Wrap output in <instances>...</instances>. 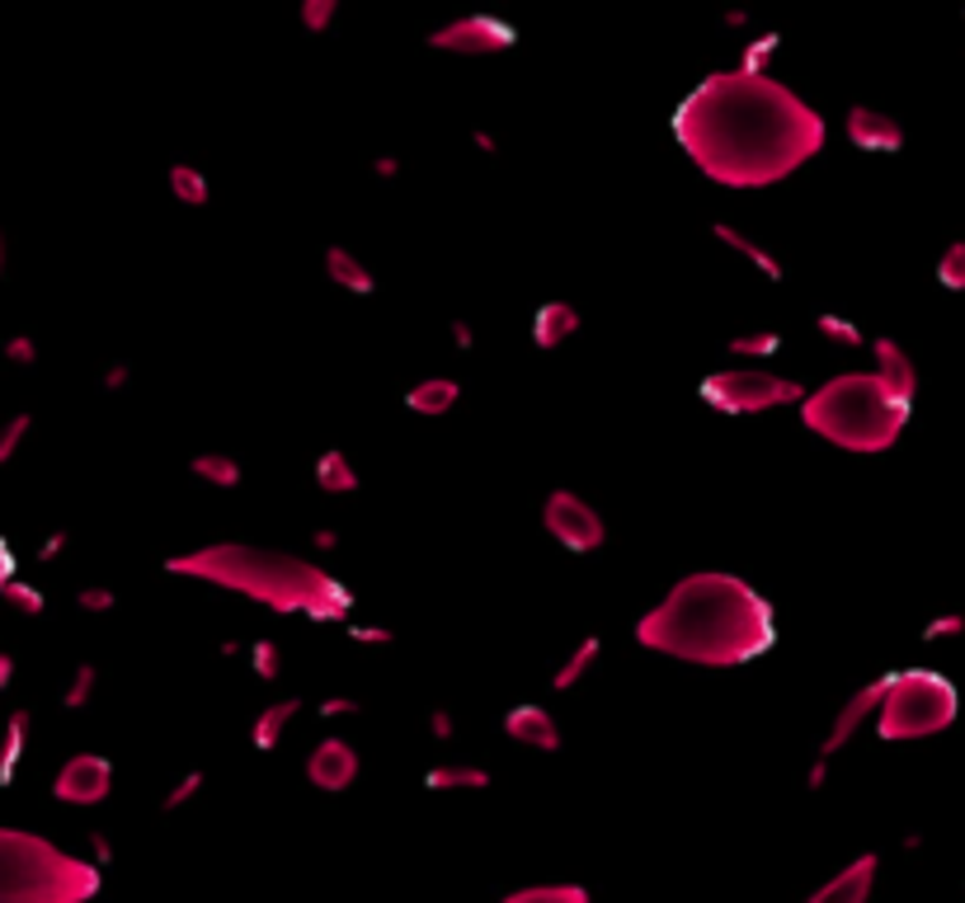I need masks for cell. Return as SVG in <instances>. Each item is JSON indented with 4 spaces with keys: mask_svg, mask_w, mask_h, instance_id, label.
<instances>
[{
    "mask_svg": "<svg viewBox=\"0 0 965 903\" xmlns=\"http://www.w3.org/2000/svg\"><path fill=\"white\" fill-rule=\"evenodd\" d=\"M316 711H321V720H340V715H359L363 701L359 696H325Z\"/></svg>",
    "mask_w": 965,
    "mask_h": 903,
    "instance_id": "cell-42",
    "label": "cell"
},
{
    "mask_svg": "<svg viewBox=\"0 0 965 903\" xmlns=\"http://www.w3.org/2000/svg\"><path fill=\"white\" fill-rule=\"evenodd\" d=\"M843 132H848V142L866 155H895L904 151V128L895 123L891 113H881L872 104H853L848 118H843Z\"/></svg>",
    "mask_w": 965,
    "mask_h": 903,
    "instance_id": "cell-13",
    "label": "cell"
},
{
    "mask_svg": "<svg viewBox=\"0 0 965 903\" xmlns=\"http://www.w3.org/2000/svg\"><path fill=\"white\" fill-rule=\"evenodd\" d=\"M359 749L349 744V739H340V734H325L316 749H311V757H306V776H311V786L316 791H325V795H344L353 781H359Z\"/></svg>",
    "mask_w": 965,
    "mask_h": 903,
    "instance_id": "cell-12",
    "label": "cell"
},
{
    "mask_svg": "<svg viewBox=\"0 0 965 903\" xmlns=\"http://www.w3.org/2000/svg\"><path fill=\"white\" fill-rule=\"evenodd\" d=\"M29 429H33V414H10V424L0 429V466H6V461H14V456H19V448H24Z\"/></svg>",
    "mask_w": 965,
    "mask_h": 903,
    "instance_id": "cell-36",
    "label": "cell"
},
{
    "mask_svg": "<svg viewBox=\"0 0 965 903\" xmlns=\"http://www.w3.org/2000/svg\"><path fill=\"white\" fill-rule=\"evenodd\" d=\"M109 791H113V762L104 753H76L52 776V795L62 800V805H76V810L104 805Z\"/></svg>",
    "mask_w": 965,
    "mask_h": 903,
    "instance_id": "cell-11",
    "label": "cell"
},
{
    "mask_svg": "<svg viewBox=\"0 0 965 903\" xmlns=\"http://www.w3.org/2000/svg\"><path fill=\"white\" fill-rule=\"evenodd\" d=\"M334 14H340V0H302V29L311 33H325Z\"/></svg>",
    "mask_w": 965,
    "mask_h": 903,
    "instance_id": "cell-38",
    "label": "cell"
},
{
    "mask_svg": "<svg viewBox=\"0 0 965 903\" xmlns=\"http://www.w3.org/2000/svg\"><path fill=\"white\" fill-rule=\"evenodd\" d=\"M599 654H603V640H599V635H584L580 645L565 654V664L556 669V678H551V688H556V692H570V688H580V682L589 678V669L599 664Z\"/></svg>",
    "mask_w": 965,
    "mask_h": 903,
    "instance_id": "cell-25",
    "label": "cell"
},
{
    "mask_svg": "<svg viewBox=\"0 0 965 903\" xmlns=\"http://www.w3.org/2000/svg\"><path fill=\"white\" fill-rule=\"evenodd\" d=\"M372 174H378V179H396L401 174V160L396 155H378V160H372Z\"/></svg>",
    "mask_w": 965,
    "mask_h": 903,
    "instance_id": "cell-48",
    "label": "cell"
},
{
    "mask_svg": "<svg viewBox=\"0 0 965 903\" xmlns=\"http://www.w3.org/2000/svg\"><path fill=\"white\" fill-rule=\"evenodd\" d=\"M872 353H876V377L885 381V391H891L904 410H914V395H918V368H914V358L904 353V344H899V339H891V334L872 339Z\"/></svg>",
    "mask_w": 965,
    "mask_h": 903,
    "instance_id": "cell-15",
    "label": "cell"
},
{
    "mask_svg": "<svg viewBox=\"0 0 965 903\" xmlns=\"http://www.w3.org/2000/svg\"><path fill=\"white\" fill-rule=\"evenodd\" d=\"M429 734L439 739V744H448L452 734H458V720H452V711H443V706H433L429 711Z\"/></svg>",
    "mask_w": 965,
    "mask_h": 903,
    "instance_id": "cell-43",
    "label": "cell"
},
{
    "mask_svg": "<svg viewBox=\"0 0 965 903\" xmlns=\"http://www.w3.org/2000/svg\"><path fill=\"white\" fill-rule=\"evenodd\" d=\"M815 330H820L824 339H834V344H843V349H862V344H866V334H862L857 320L838 315V311H820V315H815Z\"/></svg>",
    "mask_w": 965,
    "mask_h": 903,
    "instance_id": "cell-28",
    "label": "cell"
},
{
    "mask_svg": "<svg viewBox=\"0 0 965 903\" xmlns=\"http://www.w3.org/2000/svg\"><path fill=\"white\" fill-rule=\"evenodd\" d=\"M94 688H100V669H94L90 659H86V664H76V673H71V682H67L62 706H67V711H81V706H90Z\"/></svg>",
    "mask_w": 965,
    "mask_h": 903,
    "instance_id": "cell-30",
    "label": "cell"
},
{
    "mask_svg": "<svg viewBox=\"0 0 965 903\" xmlns=\"http://www.w3.org/2000/svg\"><path fill=\"white\" fill-rule=\"evenodd\" d=\"M10 682H14V654L6 650L0 654V688H10Z\"/></svg>",
    "mask_w": 965,
    "mask_h": 903,
    "instance_id": "cell-51",
    "label": "cell"
},
{
    "mask_svg": "<svg viewBox=\"0 0 965 903\" xmlns=\"http://www.w3.org/2000/svg\"><path fill=\"white\" fill-rule=\"evenodd\" d=\"M203 781H208V776H203L199 767H193V772H184L180 781H174V791H170V795L161 800V810L170 814V810H180V805H189V800H193V795H199V791H203Z\"/></svg>",
    "mask_w": 965,
    "mask_h": 903,
    "instance_id": "cell-39",
    "label": "cell"
},
{
    "mask_svg": "<svg viewBox=\"0 0 965 903\" xmlns=\"http://www.w3.org/2000/svg\"><path fill=\"white\" fill-rule=\"evenodd\" d=\"M471 142L481 147V155H500V142H495V137H490V132H481V128L471 132Z\"/></svg>",
    "mask_w": 965,
    "mask_h": 903,
    "instance_id": "cell-49",
    "label": "cell"
},
{
    "mask_svg": "<svg viewBox=\"0 0 965 903\" xmlns=\"http://www.w3.org/2000/svg\"><path fill=\"white\" fill-rule=\"evenodd\" d=\"M302 711V696H283V701H269V706L254 715V725H250V744L254 749H279V739H283V730L292 725V715Z\"/></svg>",
    "mask_w": 965,
    "mask_h": 903,
    "instance_id": "cell-21",
    "label": "cell"
},
{
    "mask_svg": "<svg viewBox=\"0 0 965 903\" xmlns=\"http://www.w3.org/2000/svg\"><path fill=\"white\" fill-rule=\"evenodd\" d=\"M750 24V10H725V29H744Z\"/></svg>",
    "mask_w": 965,
    "mask_h": 903,
    "instance_id": "cell-52",
    "label": "cell"
},
{
    "mask_svg": "<svg viewBox=\"0 0 965 903\" xmlns=\"http://www.w3.org/2000/svg\"><path fill=\"white\" fill-rule=\"evenodd\" d=\"M448 330H452V344H458L462 353H471V349H476V330H471V320H462V315H458Z\"/></svg>",
    "mask_w": 965,
    "mask_h": 903,
    "instance_id": "cell-45",
    "label": "cell"
},
{
    "mask_svg": "<svg viewBox=\"0 0 965 903\" xmlns=\"http://www.w3.org/2000/svg\"><path fill=\"white\" fill-rule=\"evenodd\" d=\"M885 682H891V673H885V678H872V682H862V688H857V692H853V696L838 706V715H834L830 734L820 739V753H815V767H811V791H820V786H824V776H830V762H834V753H843V749L853 744V734L866 725V715H876V711H881Z\"/></svg>",
    "mask_w": 965,
    "mask_h": 903,
    "instance_id": "cell-10",
    "label": "cell"
},
{
    "mask_svg": "<svg viewBox=\"0 0 965 903\" xmlns=\"http://www.w3.org/2000/svg\"><path fill=\"white\" fill-rule=\"evenodd\" d=\"M965 635V616L961 612H937L928 626H923V645H942V640H961Z\"/></svg>",
    "mask_w": 965,
    "mask_h": 903,
    "instance_id": "cell-37",
    "label": "cell"
},
{
    "mask_svg": "<svg viewBox=\"0 0 965 903\" xmlns=\"http://www.w3.org/2000/svg\"><path fill=\"white\" fill-rule=\"evenodd\" d=\"M76 608L90 612V616H109V612H118V593L109 584H86V589H76Z\"/></svg>",
    "mask_w": 965,
    "mask_h": 903,
    "instance_id": "cell-35",
    "label": "cell"
},
{
    "mask_svg": "<svg viewBox=\"0 0 965 903\" xmlns=\"http://www.w3.org/2000/svg\"><path fill=\"white\" fill-rule=\"evenodd\" d=\"M782 349V334L777 330H758V334H735L731 339V353L735 358H773Z\"/></svg>",
    "mask_w": 965,
    "mask_h": 903,
    "instance_id": "cell-34",
    "label": "cell"
},
{
    "mask_svg": "<svg viewBox=\"0 0 965 903\" xmlns=\"http://www.w3.org/2000/svg\"><path fill=\"white\" fill-rule=\"evenodd\" d=\"M325 278L334 288H344L353 297H368L378 292V278H372V269L363 264L359 254H353L349 245H325Z\"/></svg>",
    "mask_w": 965,
    "mask_h": 903,
    "instance_id": "cell-18",
    "label": "cell"
},
{
    "mask_svg": "<svg viewBox=\"0 0 965 903\" xmlns=\"http://www.w3.org/2000/svg\"><path fill=\"white\" fill-rule=\"evenodd\" d=\"M811 99L758 71H712L674 109V142L721 189H773L824 151Z\"/></svg>",
    "mask_w": 965,
    "mask_h": 903,
    "instance_id": "cell-1",
    "label": "cell"
},
{
    "mask_svg": "<svg viewBox=\"0 0 965 903\" xmlns=\"http://www.w3.org/2000/svg\"><path fill=\"white\" fill-rule=\"evenodd\" d=\"M170 574L203 579V584L245 593L250 602L279 612V616H311V621H344L353 608V593L321 565H306L292 551L245 546V541H212L165 560Z\"/></svg>",
    "mask_w": 965,
    "mask_h": 903,
    "instance_id": "cell-3",
    "label": "cell"
},
{
    "mask_svg": "<svg viewBox=\"0 0 965 903\" xmlns=\"http://www.w3.org/2000/svg\"><path fill=\"white\" fill-rule=\"evenodd\" d=\"M937 283L952 288V292H965V240H952L947 250L937 259Z\"/></svg>",
    "mask_w": 965,
    "mask_h": 903,
    "instance_id": "cell-33",
    "label": "cell"
},
{
    "mask_svg": "<svg viewBox=\"0 0 965 903\" xmlns=\"http://www.w3.org/2000/svg\"><path fill=\"white\" fill-rule=\"evenodd\" d=\"M250 669H254V678L279 682V678H283V650H279V640H254V645H250Z\"/></svg>",
    "mask_w": 965,
    "mask_h": 903,
    "instance_id": "cell-31",
    "label": "cell"
},
{
    "mask_svg": "<svg viewBox=\"0 0 965 903\" xmlns=\"http://www.w3.org/2000/svg\"><path fill=\"white\" fill-rule=\"evenodd\" d=\"M189 471L199 475V480H208V485H217V490H235L245 480L241 461H235L231 452H199V456L189 461Z\"/></svg>",
    "mask_w": 965,
    "mask_h": 903,
    "instance_id": "cell-26",
    "label": "cell"
},
{
    "mask_svg": "<svg viewBox=\"0 0 965 903\" xmlns=\"http://www.w3.org/2000/svg\"><path fill=\"white\" fill-rule=\"evenodd\" d=\"M29 744V711H14L10 715V730H6V762H19Z\"/></svg>",
    "mask_w": 965,
    "mask_h": 903,
    "instance_id": "cell-40",
    "label": "cell"
},
{
    "mask_svg": "<svg viewBox=\"0 0 965 903\" xmlns=\"http://www.w3.org/2000/svg\"><path fill=\"white\" fill-rule=\"evenodd\" d=\"M132 381V368L128 363H113V368H104V391H123Z\"/></svg>",
    "mask_w": 965,
    "mask_h": 903,
    "instance_id": "cell-46",
    "label": "cell"
},
{
    "mask_svg": "<svg viewBox=\"0 0 965 903\" xmlns=\"http://www.w3.org/2000/svg\"><path fill=\"white\" fill-rule=\"evenodd\" d=\"M170 193H174V203H184V208H208L212 184L199 165H184L180 160V165H170Z\"/></svg>",
    "mask_w": 965,
    "mask_h": 903,
    "instance_id": "cell-27",
    "label": "cell"
},
{
    "mask_svg": "<svg viewBox=\"0 0 965 903\" xmlns=\"http://www.w3.org/2000/svg\"><path fill=\"white\" fill-rule=\"evenodd\" d=\"M961 715V696L942 673L933 669H909V673H891L876 711V730L891 744H914V739H933L942 730H952Z\"/></svg>",
    "mask_w": 965,
    "mask_h": 903,
    "instance_id": "cell-6",
    "label": "cell"
},
{
    "mask_svg": "<svg viewBox=\"0 0 965 903\" xmlns=\"http://www.w3.org/2000/svg\"><path fill=\"white\" fill-rule=\"evenodd\" d=\"M100 861H81L24 829H0V899L6 903H86L100 894Z\"/></svg>",
    "mask_w": 965,
    "mask_h": 903,
    "instance_id": "cell-5",
    "label": "cell"
},
{
    "mask_svg": "<svg viewBox=\"0 0 965 903\" xmlns=\"http://www.w3.org/2000/svg\"><path fill=\"white\" fill-rule=\"evenodd\" d=\"M349 635L359 640V645H378V650L396 640V631H391V626H349Z\"/></svg>",
    "mask_w": 965,
    "mask_h": 903,
    "instance_id": "cell-44",
    "label": "cell"
},
{
    "mask_svg": "<svg viewBox=\"0 0 965 903\" xmlns=\"http://www.w3.org/2000/svg\"><path fill=\"white\" fill-rule=\"evenodd\" d=\"M580 311L570 307V301H542L537 307V315H533V344L542 349V353H556L565 339H575L580 334Z\"/></svg>",
    "mask_w": 965,
    "mask_h": 903,
    "instance_id": "cell-17",
    "label": "cell"
},
{
    "mask_svg": "<svg viewBox=\"0 0 965 903\" xmlns=\"http://www.w3.org/2000/svg\"><path fill=\"white\" fill-rule=\"evenodd\" d=\"M504 903H594V894L575 880H537V885L504 890Z\"/></svg>",
    "mask_w": 965,
    "mask_h": 903,
    "instance_id": "cell-22",
    "label": "cell"
},
{
    "mask_svg": "<svg viewBox=\"0 0 965 903\" xmlns=\"http://www.w3.org/2000/svg\"><path fill=\"white\" fill-rule=\"evenodd\" d=\"M504 734L514 739V744H527V749H542V753H556L561 749V725L556 715L546 706H514L504 715Z\"/></svg>",
    "mask_w": 965,
    "mask_h": 903,
    "instance_id": "cell-16",
    "label": "cell"
},
{
    "mask_svg": "<svg viewBox=\"0 0 965 903\" xmlns=\"http://www.w3.org/2000/svg\"><path fill=\"white\" fill-rule=\"evenodd\" d=\"M782 57V38L777 33H763L744 48V71H758V76H773V62Z\"/></svg>",
    "mask_w": 965,
    "mask_h": 903,
    "instance_id": "cell-32",
    "label": "cell"
},
{
    "mask_svg": "<svg viewBox=\"0 0 965 903\" xmlns=\"http://www.w3.org/2000/svg\"><path fill=\"white\" fill-rule=\"evenodd\" d=\"M311 541H316V551H334V546H340V532H330V528H321V532H316V536H311Z\"/></svg>",
    "mask_w": 965,
    "mask_h": 903,
    "instance_id": "cell-50",
    "label": "cell"
},
{
    "mask_svg": "<svg viewBox=\"0 0 965 903\" xmlns=\"http://www.w3.org/2000/svg\"><path fill=\"white\" fill-rule=\"evenodd\" d=\"M90 842H94V856H100V866H109V837H104V833H94Z\"/></svg>",
    "mask_w": 965,
    "mask_h": 903,
    "instance_id": "cell-53",
    "label": "cell"
},
{
    "mask_svg": "<svg viewBox=\"0 0 965 903\" xmlns=\"http://www.w3.org/2000/svg\"><path fill=\"white\" fill-rule=\"evenodd\" d=\"M801 424L843 452L881 456L895 448V438L909 424V410L885 391V381L872 368V372H838L824 387H815L801 400Z\"/></svg>",
    "mask_w": 965,
    "mask_h": 903,
    "instance_id": "cell-4",
    "label": "cell"
},
{
    "mask_svg": "<svg viewBox=\"0 0 965 903\" xmlns=\"http://www.w3.org/2000/svg\"><path fill=\"white\" fill-rule=\"evenodd\" d=\"M876 871H881V856L876 852H862L838 875H830L824 885H815L811 903H866V899H872V890H876Z\"/></svg>",
    "mask_w": 965,
    "mask_h": 903,
    "instance_id": "cell-14",
    "label": "cell"
},
{
    "mask_svg": "<svg viewBox=\"0 0 965 903\" xmlns=\"http://www.w3.org/2000/svg\"><path fill=\"white\" fill-rule=\"evenodd\" d=\"M811 395L792 377H773L763 368H725L702 377V400L716 405L721 414H763V410H777V405H801Z\"/></svg>",
    "mask_w": 965,
    "mask_h": 903,
    "instance_id": "cell-7",
    "label": "cell"
},
{
    "mask_svg": "<svg viewBox=\"0 0 965 903\" xmlns=\"http://www.w3.org/2000/svg\"><path fill=\"white\" fill-rule=\"evenodd\" d=\"M542 528H546V536L556 541V546L575 551V555L599 551L603 541H607L603 513L589 504V499H580L575 490H551V494H546V504H542Z\"/></svg>",
    "mask_w": 965,
    "mask_h": 903,
    "instance_id": "cell-8",
    "label": "cell"
},
{
    "mask_svg": "<svg viewBox=\"0 0 965 903\" xmlns=\"http://www.w3.org/2000/svg\"><path fill=\"white\" fill-rule=\"evenodd\" d=\"M645 650L683 659L702 669H740L773 650L777 612L740 574L702 570L669 589L655 608L636 621Z\"/></svg>",
    "mask_w": 965,
    "mask_h": 903,
    "instance_id": "cell-2",
    "label": "cell"
},
{
    "mask_svg": "<svg viewBox=\"0 0 965 903\" xmlns=\"http://www.w3.org/2000/svg\"><path fill=\"white\" fill-rule=\"evenodd\" d=\"M424 43L433 52H452V57H500L519 43V29L500 14H462L452 24L429 29Z\"/></svg>",
    "mask_w": 965,
    "mask_h": 903,
    "instance_id": "cell-9",
    "label": "cell"
},
{
    "mask_svg": "<svg viewBox=\"0 0 965 903\" xmlns=\"http://www.w3.org/2000/svg\"><path fill=\"white\" fill-rule=\"evenodd\" d=\"M359 485H363V475L349 461V452H340V448L321 452V461H316V490H325V494H359Z\"/></svg>",
    "mask_w": 965,
    "mask_h": 903,
    "instance_id": "cell-23",
    "label": "cell"
},
{
    "mask_svg": "<svg viewBox=\"0 0 965 903\" xmlns=\"http://www.w3.org/2000/svg\"><path fill=\"white\" fill-rule=\"evenodd\" d=\"M6 363H14V368H33V363H38V339H29V334L6 339Z\"/></svg>",
    "mask_w": 965,
    "mask_h": 903,
    "instance_id": "cell-41",
    "label": "cell"
},
{
    "mask_svg": "<svg viewBox=\"0 0 965 903\" xmlns=\"http://www.w3.org/2000/svg\"><path fill=\"white\" fill-rule=\"evenodd\" d=\"M712 235L721 240V245H731V250H740V254H744V259H750V264H754V269H758V273L767 278V283H782V278H786V269H782V259H777L773 250H767V245H758V240H750V235H744V231H735L731 222H712Z\"/></svg>",
    "mask_w": 965,
    "mask_h": 903,
    "instance_id": "cell-20",
    "label": "cell"
},
{
    "mask_svg": "<svg viewBox=\"0 0 965 903\" xmlns=\"http://www.w3.org/2000/svg\"><path fill=\"white\" fill-rule=\"evenodd\" d=\"M0 598H6V602H10V608H14L19 616H43V608H48L43 589L24 584V579H6V584H0Z\"/></svg>",
    "mask_w": 965,
    "mask_h": 903,
    "instance_id": "cell-29",
    "label": "cell"
},
{
    "mask_svg": "<svg viewBox=\"0 0 965 903\" xmlns=\"http://www.w3.org/2000/svg\"><path fill=\"white\" fill-rule=\"evenodd\" d=\"M458 400H462V387L452 377H424L405 391V410H415L424 419H443V414H452Z\"/></svg>",
    "mask_w": 965,
    "mask_h": 903,
    "instance_id": "cell-19",
    "label": "cell"
},
{
    "mask_svg": "<svg viewBox=\"0 0 965 903\" xmlns=\"http://www.w3.org/2000/svg\"><path fill=\"white\" fill-rule=\"evenodd\" d=\"M62 551H67V532H52V536L38 541V560H52V555H62Z\"/></svg>",
    "mask_w": 965,
    "mask_h": 903,
    "instance_id": "cell-47",
    "label": "cell"
},
{
    "mask_svg": "<svg viewBox=\"0 0 965 903\" xmlns=\"http://www.w3.org/2000/svg\"><path fill=\"white\" fill-rule=\"evenodd\" d=\"M490 772L485 767H466V762H433L424 772V791H485Z\"/></svg>",
    "mask_w": 965,
    "mask_h": 903,
    "instance_id": "cell-24",
    "label": "cell"
}]
</instances>
